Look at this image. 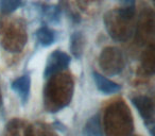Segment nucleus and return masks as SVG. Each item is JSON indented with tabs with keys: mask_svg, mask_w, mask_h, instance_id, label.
I'll return each mask as SVG.
<instances>
[{
	"mask_svg": "<svg viewBox=\"0 0 155 136\" xmlns=\"http://www.w3.org/2000/svg\"><path fill=\"white\" fill-rule=\"evenodd\" d=\"M70 58L66 53L62 51H55L49 56L47 65L45 68V77L50 78L51 76L55 75L60 70L64 69L68 66Z\"/></svg>",
	"mask_w": 155,
	"mask_h": 136,
	"instance_id": "obj_1",
	"label": "nucleus"
},
{
	"mask_svg": "<svg viewBox=\"0 0 155 136\" xmlns=\"http://www.w3.org/2000/svg\"><path fill=\"white\" fill-rule=\"evenodd\" d=\"M135 108L140 113L141 117L147 123L153 122V117H154V104L153 101L149 97L144 96H138L132 100Z\"/></svg>",
	"mask_w": 155,
	"mask_h": 136,
	"instance_id": "obj_2",
	"label": "nucleus"
},
{
	"mask_svg": "<svg viewBox=\"0 0 155 136\" xmlns=\"http://www.w3.org/2000/svg\"><path fill=\"white\" fill-rule=\"evenodd\" d=\"M94 79L96 81L97 87L104 94H114L120 89V85L108 80L107 78L98 74V72H94Z\"/></svg>",
	"mask_w": 155,
	"mask_h": 136,
	"instance_id": "obj_3",
	"label": "nucleus"
},
{
	"mask_svg": "<svg viewBox=\"0 0 155 136\" xmlns=\"http://www.w3.org/2000/svg\"><path fill=\"white\" fill-rule=\"evenodd\" d=\"M30 84L31 81L28 76H24L21 78H18L12 83V88L19 95L22 100H26L29 96L30 91Z\"/></svg>",
	"mask_w": 155,
	"mask_h": 136,
	"instance_id": "obj_4",
	"label": "nucleus"
},
{
	"mask_svg": "<svg viewBox=\"0 0 155 136\" xmlns=\"http://www.w3.org/2000/svg\"><path fill=\"white\" fill-rule=\"evenodd\" d=\"M85 136H101V129H100L99 116H95L86 123L84 130Z\"/></svg>",
	"mask_w": 155,
	"mask_h": 136,
	"instance_id": "obj_5",
	"label": "nucleus"
},
{
	"mask_svg": "<svg viewBox=\"0 0 155 136\" xmlns=\"http://www.w3.org/2000/svg\"><path fill=\"white\" fill-rule=\"evenodd\" d=\"M36 36L38 38V41L43 44L44 46H49L53 43L54 41V34L50 29L43 27L41 28L36 33Z\"/></svg>",
	"mask_w": 155,
	"mask_h": 136,
	"instance_id": "obj_6",
	"label": "nucleus"
},
{
	"mask_svg": "<svg viewBox=\"0 0 155 136\" xmlns=\"http://www.w3.org/2000/svg\"><path fill=\"white\" fill-rule=\"evenodd\" d=\"M20 5V0H0V11L5 14L15 11Z\"/></svg>",
	"mask_w": 155,
	"mask_h": 136,
	"instance_id": "obj_7",
	"label": "nucleus"
}]
</instances>
